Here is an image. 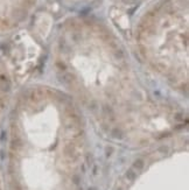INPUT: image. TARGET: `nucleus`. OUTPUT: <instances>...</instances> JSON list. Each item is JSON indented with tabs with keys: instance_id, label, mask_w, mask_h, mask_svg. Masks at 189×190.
I'll return each mask as SVG.
<instances>
[{
	"instance_id": "1",
	"label": "nucleus",
	"mask_w": 189,
	"mask_h": 190,
	"mask_svg": "<svg viewBox=\"0 0 189 190\" xmlns=\"http://www.w3.org/2000/svg\"><path fill=\"white\" fill-rule=\"evenodd\" d=\"M187 0H166L147 14L138 33L139 45L158 70L173 77H186L188 49Z\"/></svg>"
},
{
	"instance_id": "2",
	"label": "nucleus",
	"mask_w": 189,
	"mask_h": 190,
	"mask_svg": "<svg viewBox=\"0 0 189 190\" xmlns=\"http://www.w3.org/2000/svg\"><path fill=\"white\" fill-rule=\"evenodd\" d=\"M35 0H0V30L18 26L33 7Z\"/></svg>"
}]
</instances>
